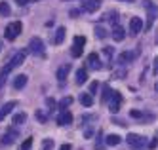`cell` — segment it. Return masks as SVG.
I'll list each match as a JSON object with an SVG mask.
<instances>
[{
  "instance_id": "6da1fadb",
  "label": "cell",
  "mask_w": 158,
  "mask_h": 150,
  "mask_svg": "<svg viewBox=\"0 0 158 150\" xmlns=\"http://www.w3.org/2000/svg\"><path fill=\"white\" fill-rule=\"evenodd\" d=\"M21 30H23V25H21V21H12V23H10V25L6 27L4 34H6V38H8V40H15L19 34H21Z\"/></svg>"
},
{
  "instance_id": "7a4b0ae2",
  "label": "cell",
  "mask_w": 158,
  "mask_h": 150,
  "mask_svg": "<svg viewBox=\"0 0 158 150\" xmlns=\"http://www.w3.org/2000/svg\"><path fill=\"white\" fill-rule=\"evenodd\" d=\"M122 107V95L120 91H110V101H109V110L112 114H116Z\"/></svg>"
},
{
  "instance_id": "3957f363",
  "label": "cell",
  "mask_w": 158,
  "mask_h": 150,
  "mask_svg": "<svg viewBox=\"0 0 158 150\" xmlns=\"http://www.w3.org/2000/svg\"><path fill=\"white\" fill-rule=\"evenodd\" d=\"M27 51H31V53H35V55H44V44H42V40L38 38V36H32L31 40H29V50Z\"/></svg>"
},
{
  "instance_id": "277c9868",
  "label": "cell",
  "mask_w": 158,
  "mask_h": 150,
  "mask_svg": "<svg viewBox=\"0 0 158 150\" xmlns=\"http://www.w3.org/2000/svg\"><path fill=\"white\" fill-rule=\"evenodd\" d=\"M126 141H128V144H130L131 148H141V146L145 144V137H141V135H137V133H130V135L126 137Z\"/></svg>"
},
{
  "instance_id": "5b68a950",
  "label": "cell",
  "mask_w": 158,
  "mask_h": 150,
  "mask_svg": "<svg viewBox=\"0 0 158 150\" xmlns=\"http://www.w3.org/2000/svg\"><path fill=\"white\" fill-rule=\"evenodd\" d=\"M27 53H29L27 50H19V51H17V53H15V55L12 57V59H10V63H8V65H10V67H12V71H14V68H15V67H19L21 63H23V61H25V57H27Z\"/></svg>"
},
{
  "instance_id": "8992f818",
  "label": "cell",
  "mask_w": 158,
  "mask_h": 150,
  "mask_svg": "<svg viewBox=\"0 0 158 150\" xmlns=\"http://www.w3.org/2000/svg\"><path fill=\"white\" fill-rule=\"evenodd\" d=\"M80 4H82V10H84V11H89V14H94V11L99 10L101 0H80Z\"/></svg>"
},
{
  "instance_id": "52a82bcc",
  "label": "cell",
  "mask_w": 158,
  "mask_h": 150,
  "mask_svg": "<svg viewBox=\"0 0 158 150\" xmlns=\"http://www.w3.org/2000/svg\"><path fill=\"white\" fill-rule=\"evenodd\" d=\"M15 139H17V131H15L14 128H10V129L4 133V137H2V141H0V143H2L4 146H10V144L15 143Z\"/></svg>"
},
{
  "instance_id": "ba28073f",
  "label": "cell",
  "mask_w": 158,
  "mask_h": 150,
  "mask_svg": "<svg viewBox=\"0 0 158 150\" xmlns=\"http://www.w3.org/2000/svg\"><path fill=\"white\" fill-rule=\"evenodd\" d=\"M101 67H103V63H101L99 55L97 53H89L88 55V68H92V71H99Z\"/></svg>"
},
{
  "instance_id": "9c48e42d",
  "label": "cell",
  "mask_w": 158,
  "mask_h": 150,
  "mask_svg": "<svg viewBox=\"0 0 158 150\" xmlns=\"http://www.w3.org/2000/svg\"><path fill=\"white\" fill-rule=\"evenodd\" d=\"M141 30H143V21L139 17H131L130 19V32L135 36V34H139Z\"/></svg>"
},
{
  "instance_id": "30bf717a",
  "label": "cell",
  "mask_w": 158,
  "mask_h": 150,
  "mask_svg": "<svg viewBox=\"0 0 158 150\" xmlns=\"http://www.w3.org/2000/svg\"><path fill=\"white\" fill-rule=\"evenodd\" d=\"M15 107H17V103H15V101H10V103H6V105L0 107V122H2V120H4L8 114L15 108Z\"/></svg>"
},
{
  "instance_id": "8fae6325",
  "label": "cell",
  "mask_w": 158,
  "mask_h": 150,
  "mask_svg": "<svg viewBox=\"0 0 158 150\" xmlns=\"http://www.w3.org/2000/svg\"><path fill=\"white\" fill-rule=\"evenodd\" d=\"M71 122H73V114L69 110H63L59 116H57V124L61 125V128H63V125H69Z\"/></svg>"
},
{
  "instance_id": "7c38bea8",
  "label": "cell",
  "mask_w": 158,
  "mask_h": 150,
  "mask_svg": "<svg viewBox=\"0 0 158 150\" xmlns=\"http://www.w3.org/2000/svg\"><path fill=\"white\" fill-rule=\"evenodd\" d=\"M143 4H145L147 10H149V25H147V27H151L152 21H154V15H156V8H154V4L151 2V0H143Z\"/></svg>"
},
{
  "instance_id": "4fadbf2b",
  "label": "cell",
  "mask_w": 158,
  "mask_h": 150,
  "mask_svg": "<svg viewBox=\"0 0 158 150\" xmlns=\"http://www.w3.org/2000/svg\"><path fill=\"white\" fill-rule=\"evenodd\" d=\"M69 71H71V65H69V63H67V65H61V67L57 68V74H55V76H57L59 82H65V78H67V74H69Z\"/></svg>"
},
{
  "instance_id": "5bb4252c",
  "label": "cell",
  "mask_w": 158,
  "mask_h": 150,
  "mask_svg": "<svg viewBox=\"0 0 158 150\" xmlns=\"http://www.w3.org/2000/svg\"><path fill=\"white\" fill-rule=\"evenodd\" d=\"M27 80H29L27 74H19V76L14 80V89H17V91H19V89H23V87L27 86Z\"/></svg>"
},
{
  "instance_id": "9a60e30c",
  "label": "cell",
  "mask_w": 158,
  "mask_h": 150,
  "mask_svg": "<svg viewBox=\"0 0 158 150\" xmlns=\"http://www.w3.org/2000/svg\"><path fill=\"white\" fill-rule=\"evenodd\" d=\"M12 72V67L10 65H4L2 68H0V87H4V84H6V78H8V74Z\"/></svg>"
},
{
  "instance_id": "2e32d148",
  "label": "cell",
  "mask_w": 158,
  "mask_h": 150,
  "mask_svg": "<svg viewBox=\"0 0 158 150\" xmlns=\"http://www.w3.org/2000/svg\"><path fill=\"white\" fill-rule=\"evenodd\" d=\"M124 36H126V30H124L120 25H114V29H112V38L116 42H120V40H124Z\"/></svg>"
},
{
  "instance_id": "e0dca14e",
  "label": "cell",
  "mask_w": 158,
  "mask_h": 150,
  "mask_svg": "<svg viewBox=\"0 0 158 150\" xmlns=\"http://www.w3.org/2000/svg\"><path fill=\"white\" fill-rule=\"evenodd\" d=\"M133 57H135L133 51H122L120 57H118V61H120L122 65H126V63H131V61H133Z\"/></svg>"
},
{
  "instance_id": "ac0fdd59",
  "label": "cell",
  "mask_w": 158,
  "mask_h": 150,
  "mask_svg": "<svg viewBox=\"0 0 158 150\" xmlns=\"http://www.w3.org/2000/svg\"><path fill=\"white\" fill-rule=\"evenodd\" d=\"M120 141H122V137L120 135H107V139H105V143L109 144V146H116V144H120Z\"/></svg>"
},
{
  "instance_id": "d6986e66",
  "label": "cell",
  "mask_w": 158,
  "mask_h": 150,
  "mask_svg": "<svg viewBox=\"0 0 158 150\" xmlns=\"http://www.w3.org/2000/svg\"><path fill=\"white\" fill-rule=\"evenodd\" d=\"M65 38V27H57V30H55V38H53V44L59 46Z\"/></svg>"
},
{
  "instance_id": "ffe728a7",
  "label": "cell",
  "mask_w": 158,
  "mask_h": 150,
  "mask_svg": "<svg viewBox=\"0 0 158 150\" xmlns=\"http://www.w3.org/2000/svg\"><path fill=\"white\" fill-rule=\"evenodd\" d=\"M88 82V72H86V68H78L76 71V84H84Z\"/></svg>"
},
{
  "instance_id": "44dd1931",
  "label": "cell",
  "mask_w": 158,
  "mask_h": 150,
  "mask_svg": "<svg viewBox=\"0 0 158 150\" xmlns=\"http://www.w3.org/2000/svg\"><path fill=\"white\" fill-rule=\"evenodd\" d=\"M82 50H84V44H76V42H74V46L71 48V55L76 59V57H80V55H82Z\"/></svg>"
},
{
  "instance_id": "7402d4cb",
  "label": "cell",
  "mask_w": 158,
  "mask_h": 150,
  "mask_svg": "<svg viewBox=\"0 0 158 150\" xmlns=\"http://www.w3.org/2000/svg\"><path fill=\"white\" fill-rule=\"evenodd\" d=\"M25 122H27V114L25 112H17L15 116H14V124L15 125H23Z\"/></svg>"
},
{
  "instance_id": "603a6c76",
  "label": "cell",
  "mask_w": 158,
  "mask_h": 150,
  "mask_svg": "<svg viewBox=\"0 0 158 150\" xmlns=\"http://www.w3.org/2000/svg\"><path fill=\"white\" fill-rule=\"evenodd\" d=\"M80 103H82L84 107H92L94 105V99H92V95H89V93H82L80 95Z\"/></svg>"
},
{
  "instance_id": "cb8c5ba5",
  "label": "cell",
  "mask_w": 158,
  "mask_h": 150,
  "mask_svg": "<svg viewBox=\"0 0 158 150\" xmlns=\"http://www.w3.org/2000/svg\"><path fill=\"white\" fill-rule=\"evenodd\" d=\"M0 14H2V15H10V14H12V8H10L8 2H0Z\"/></svg>"
},
{
  "instance_id": "d4e9b609",
  "label": "cell",
  "mask_w": 158,
  "mask_h": 150,
  "mask_svg": "<svg viewBox=\"0 0 158 150\" xmlns=\"http://www.w3.org/2000/svg\"><path fill=\"white\" fill-rule=\"evenodd\" d=\"M71 103H73V97H63V99L59 101V108H61V110H67V107H69Z\"/></svg>"
},
{
  "instance_id": "484cf974",
  "label": "cell",
  "mask_w": 158,
  "mask_h": 150,
  "mask_svg": "<svg viewBox=\"0 0 158 150\" xmlns=\"http://www.w3.org/2000/svg\"><path fill=\"white\" fill-rule=\"evenodd\" d=\"M109 97H110V87H109V84H105L103 86V95H101V103H107Z\"/></svg>"
},
{
  "instance_id": "4316f807",
  "label": "cell",
  "mask_w": 158,
  "mask_h": 150,
  "mask_svg": "<svg viewBox=\"0 0 158 150\" xmlns=\"http://www.w3.org/2000/svg\"><path fill=\"white\" fill-rule=\"evenodd\" d=\"M40 150H53V139H44Z\"/></svg>"
},
{
  "instance_id": "83f0119b",
  "label": "cell",
  "mask_w": 158,
  "mask_h": 150,
  "mask_svg": "<svg viewBox=\"0 0 158 150\" xmlns=\"http://www.w3.org/2000/svg\"><path fill=\"white\" fill-rule=\"evenodd\" d=\"M31 146H32V137H29V139H25L23 143H21L19 150H31Z\"/></svg>"
},
{
  "instance_id": "f1b7e54d",
  "label": "cell",
  "mask_w": 158,
  "mask_h": 150,
  "mask_svg": "<svg viewBox=\"0 0 158 150\" xmlns=\"http://www.w3.org/2000/svg\"><path fill=\"white\" fill-rule=\"evenodd\" d=\"M107 15H109L107 19H109V21L112 23V25H116V23H118V14H116V11H109Z\"/></svg>"
},
{
  "instance_id": "f546056e",
  "label": "cell",
  "mask_w": 158,
  "mask_h": 150,
  "mask_svg": "<svg viewBox=\"0 0 158 150\" xmlns=\"http://www.w3.org/2000/svg\"><path fill=\"white\" fill-rule=\"evenodd\" d=\"M95 36H97V38H105V36H107V30H105L103 27H95Z\"/></svg>"
},
{
  "instance_id": "4dcf8cb0",
  "label": "cell",
  "mask_w": 158,
  "mask_h": 150,
  "mask_svg": "<svg viewBox=\"0 0 158 150\" xmlns=\"http://www.w3.org/2000/svg\"><path fill=\"white\" fill-rule=\"evenodd\" d=\"M97 89H99V82H92L89 84V95H95Z\"/></svg>"
},
{
  "instance_id": "1f68e13d",
  "label": "cell",
  "mask_w": 158,
  "mask_h": 150,
  "mask_svg": "<svg viewBox=\"0 0 158 150\" xmlns=\"http://www.w3.org/2000/svg\"><path fill=\"white\" fill-rule=\"evenodd\" d=\"M36 118L40 120V124H46V114H44L42 110H36Z\"/></svg>"
},
{
  "instance_id": "d6a6232c",
  "label": "cell",
  "mask_w": 158,
  "mask_h": 150,
  "mask_svg": "<svg viewBox=\"0 0 158 150\" xmlns=\"http://www.w3.org/2000/svg\"><path fill=\"white\" fill-rule=\"evenodd\" d=\"M74 42L76 44H86V38L84 36H74Z\"/></svg>"
},
{
  "instance_id": "836d02e7",
  "label": "cell",
  "mask_w": 158,
  "mask_h": 150,
  "mask_svg": "<svg viewBox=\"0 0 158 150\" xmlns=\"http://www.w3.org/2000/svg\"><path fill=\"white\" fill-rule=\"evenodd\" d=\"M46 103H48L50 110H53V108H55V101H53V99H46Z\"/></svg>"
},
{
  "instance_id": "e575fe53",
  "label": "cell",
  "mask_w": 158,
  "mask_h": 150,
  "mask_svg": "<svg viewBox=\"0 0 158 150\" xmlns=\"http://www.w3.org/2000/svg\"><path fill=\"white\" fill-rule=\"evenodd\" d=\"M15 2H17L19 6H25V4H29V2H31V0H15Z\"/></svg>"
},
{
  "instance_id": "d590c367",
  "label": "cell",
  "mask_w": 158,
  "mask_h": 150,
  "mask_svg": "<svg viewBox=\"0 0 158 150\" xmlns=\"http://www.w3.org/2000/svg\"><path fill=\"white\" fill-rule=\"evenodd\" d=\"M71 17H78V10H71Z\"/></svg>"
},
{
  "instance_id": "8d00e7d4",
  "label": "cell",
  "mask_w": 158,
  "mask_h": 150,
  "mask_svg": "<svg viewBox=\"0 0 158 150\" xmlns=\"http://www.w3.org/2000/svg\"><path fill=\"white\" fill-rule=\"evenodd\" d=\"M59 150H71V144H61Z\"/></svg>"
},
{
  "instance_id": "74e56055",
  "label": "cell",
  "mask_w": 158,
  "mask_h": 150,
  "mask_svg": "<svg viewBox=\"0 0 158 150\" xmlns=\"http://www.w3.org/2000/svg\"><path fill=\"white\" fill-rule=\"evenodd\" d=\"M122 2H135V0H122Z\"/></svg>"
},
{
  "instance_id": "f35d334b",
  "label": "cell",
  "mask_w": 158,
  "mask_h": 150,
  "mask_svg": "<svg viewBox=\"0 0 158 150\" xmlns=\"http://www.w3.org/2000/svg\"><path fill=\"white\" fill-rule=\"evenodd\" d=\"M32 2H38V0H32Z\"/></svg>"
},
{
  "instance_id": "ab89813d",
  "label": "cell",
  "mask_w": 158,
  "mask_h": 150,
  "mask_svg": "<svg viewBox=\"0 0 158 150\" xmlns=\"http://www.w3.org/2000/svg\"><path fill=\"white\" fill-rule=\"evenodd\" d=\"M0 48H2V44H0Z\"/></svg>"
},
{
  "instance_id": "60d3db41",
  "label": "cell",
  "mask_w": 158,
  "mask_h": 150,
  "mask_svg": "<svg viewBox=\"0 0 158 150\" xmlns=\"http://www.w3.org/2000/svg\"><path fill=\"white\" fill-rule=\"evenodd\" d=\"M65 2H67V0H65Z\"/></svg>"
}]
</instances>
